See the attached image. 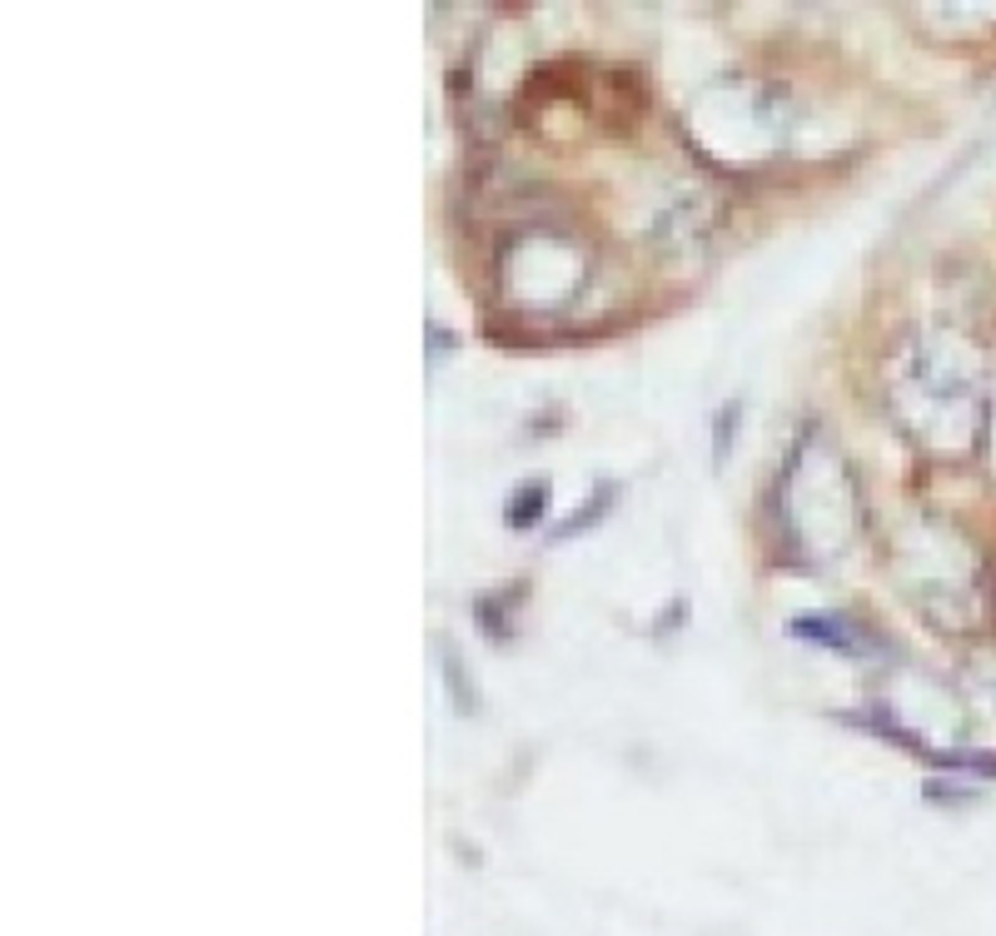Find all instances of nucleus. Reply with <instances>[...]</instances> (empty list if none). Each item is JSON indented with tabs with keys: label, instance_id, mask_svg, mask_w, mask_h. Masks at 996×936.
<instances>
[{
	"label": "nucleus",
	"instance_id": "20e7f679",
	"mask_svg": "<svg viewBox=\"0 0 996 936\" xmlns=\"http://www.w3.org/2000/svg\"><path fill=\"white\" fill-rule=\"evenodd\" d=\"M439 653H444V682H448V692H454V707L458 713H479V692H474V682H469V673H464V663H458V653L444 643V638H439Z\"/></svg>",
	"mask_w": 996,
	"mask_h": 936
},
{
	"label": "nucleus",
	"instance_id": "7ed1b4c3",
	"mask_svg": "<svg viewBox=\"0 0 996 936\" xmlns=\"http://www.w3.org/2000/svg\"><path fill=\"white\" fill-rule=\"evenodd\" d=\"M613 493H618V489H613V483H598V489H593V498H588V508H583V514H574V518H563V524H558V528H553V539H558V543H568V539H574V533H588V528H593V524H598V518L608 514V504H613Z\"/></svg>",
	"mask_w": 996,
	"mask_h": 936
},
{
	"label": "nucleus",
	"instance_id": "f257e3e1",
	"mask_svg": "<svg viewBox=\"0 0 996 936\" xmlns=\"http://www.w3.org/2000/svg\"><path fill=\"white\" fill-rule=\"evenodd\" d=\"M792 638L833 648V653H857V632L847 628L843 613H802V618H792Z\"/></svg>",
	"mask_w": 996,
	"mask_h": 936
},
{
	"label": "nucleus",
	"instance_id": "39448f33",
	"mask_svg": "<svg viewBox=\"0 0 996 936\" xmlns=\"http://www.w3.org/2000/svg\"><path fill=\"white\" fill-rule=\"evenodd\" d=\"M733 423H738V404H723L717 409V429H713V458L723 464L727 448H733Z\"/></svg>",
	"mask_w": 996,
	"mask_h": 936
},
{
	"label": "nucleus",
	"instance_id": "f03ea898",
	"mask_svg": "<svg viewBox=\"0 0 996 936\" xmlns=\"http://www.w3.org/2000/svg\"><path fill=\"white\" fill-rule=\"evenodd\" d=\"M543 508H549V483H524V489L514 493V504H508V528H533L543 518Z\"/></svg>",
	"mask_w": 996,
	"mask_h": 936
}]
</instances>
